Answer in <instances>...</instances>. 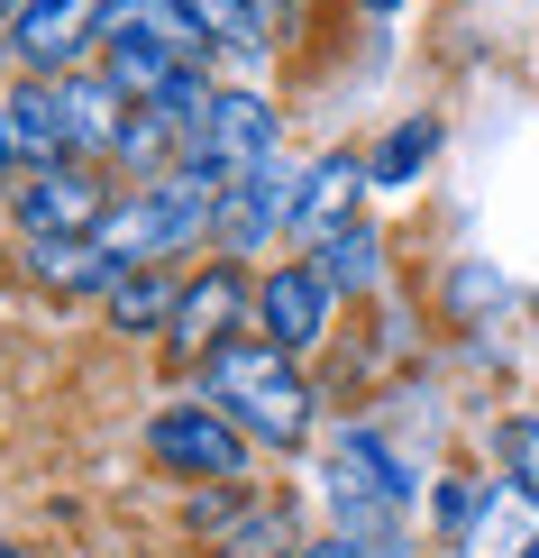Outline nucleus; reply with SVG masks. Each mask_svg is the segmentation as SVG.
Here are the masks:
<instances>
[{"instance_id":"nucleus-17","label":"nucleus","mask_w":539,"mask_h":558,"mask_svg":"<svg viewBox=\"0 0 539 558\" xmlns=\"http://www.w3.org/2000/svg\"><path fill=\"white\" fill-rule=\"evenodd\" d=\"M174 293H183V266H128L120 284L101 293V312H110L120 339H166L174 330Z\"/></svg>"},{"instance_id":"nucleus-6","label":"nucleus","mask_w":539,"mask_h":558,"mask_svg":"<svg viewBox=\"0 0 539 558\" xmlns=\"http://www.w3.org/2000/svg\"><path fill=\"white\" fill-rule=\"evenodd\" d=\"M101 19H110V0H28L0 28V64L37 74V83H64L83 64H101Z\"/></svg>"},{"instance_id":"nucleus-15","label":"nucleus","mask_w":539,"mask_h":558,"mask_svg":"<svg viewBox=\"0 0 539 558\" xmlns=\"http://www.w3.org/2000/svg\"><path fill=\"white\" fill-rule=\"evenodd\" d=\"M0 120H10L19 166H64V156H74V137H64V83L10 74V83H0Z\"/></svg>"},{"instance_id":"nucleus-5","label":"nucleus","mask_w":539,"mask_h":558,"mask_svg":"<svg viewBox=\"0 0 539 558\" xmlns=\"http://www.w3.org/2000/svg\"><path fill=\"white\" fill-rule=\"evenodd\" d=\"M256 330V266L238 257H201L193 275H183V293H174V330L166 348L183 366H201V357H220L229 339H247Z\"/></svg>"},{"instance_id":"nucleus-23","label":"nucleus","mask_w":539,"mask_h":558,"mask_svg":"<svg viewBox=\"0 0 539 558\" xmlns=\"http://www.w3.org/2000/svg\"><path fill=\"white\" fill-rule=\"evenodd\" d=\"M476 495H485V476H439V495H430V513H439V549H457V531L476 522Z\"/></svg>"},{"instance_id":"nucleus-4","label":"nucleus","mask_w":539,"mask_h":558,"mask_svg":"<svg viewBox=\"0 0 539 558\" xmlns=\"http://www.w3.org/2000/svg\"><path fill=\"white\" fill-rule=\"evenodd\" d=\"M193 64H210L201 28L174 10V0H110L101 19V74L128 92V101H156L174 74H193Z\"/></svg>"},{"instance_id":"nucleus-26","label":"nucleus","mask_w":539,"mask_h":558,"mask_svg":"<svg viewBox=\"0 0 539 558\" xmlns=\"http://www.w3.org/2000/svg\"><path fill=\"white\" fill-rule=\"evenodd\" d=\"M357 10H366V19H393V10H403V0H357Z\"/></svg>"},{"instance_id":"nucleus-14","label":"nucleus","mask_w":539,"mask_h":558,"mask_svg":"<svg viewBox=\"0 0 539 558\" xmlns=\"http://www.w3.org/2000/svg\"><path fill=\"white\" fill-rule=\"evenodd\" d=\"M128 92L101 74V64H83V74H64V137H74V166H110L120 156V129H128Z\"/></svg>"},{"instance_id":"nucleus-18","label":"nucleus","mask_w":539,"mask_h":558,"mask_svg":"<svg viewBox=\"0 0 539 558\" xmlns=\"http://www.w3.org/2000/svg\"><path fill=\"white\" fill-rule=\"evenodd\" d=\"M439 110H412V120H393L384 129V147L366 156V193H412L420 174H430V156H439Z\"/></svg>"},{"instance_id":"nucleus-7","label":"nucleus","mask_w":539,"mask_h":558,"mask_svg":"<svg viewBox=\"0 0 539 558\" xmlns=\"http://www.w3.org/2000/svg\"><path fill=\"white\" fill-rule=\"evenodd\" d=\"M0 202H10L19 239H91L120 193H110V166H74V156H64V166H28Z\"/></svg>"},{"instance_id":"nucleus-21","label":"nucleus","mask_w":539,"mask_h":558,"mask_svg":"<svg viewBox=\"0 0 539 558\" xmlns=\"http://www.w3.org/2000/svg\"><path fill=\"white\" fill-rule=\"evenodd\" d=\"M183 19L201 28V46L210 56H266V0H174Z\"/></svg>"},{"instance_id":"nucleus-22","label":"nucleus","mask_w":539,"mask_h":558,"mask_svg":"<svg viewBox=\"0 0 539 558\" xmlns=\"http://www.w3.org/2000/svg\"><path fill=\"white\" fill-rule=\"evenodd\" d=\"M494 468L539 495V412H503L494 422Z\"/></svg>"},{"instance_id":"nucleus-3","label":"nucleus","mask_w":539,"mask_h":558,"mask_svg":"<svg viewBox=\"0 0 539 558\" xmlns=\"http://www.w3.org/2000/svg\"><path fill=\"white\" fill-rule=\"evenodd\" d=\"M210 211H220V183L201 166H166L147 183H120V202H110V220L91 229L101 239L110 266H183L193 247H210Z\"/></svg>"},{"instance_id":"nucleus-10","label":"nucleus","mask_w":539,"mask_h":558,"mask_svg":"<svg viewBox=\"0 0 539 558\" xmlns=\"http://www.w3.org/2000/svg\"><path fill=\"white\" fill-rule=\"evenodd\" d=\"M330 320H339V293L320 284L311 257H274L256 275V339H274L284 357H311L330 339Z\"/></svg>"},{"instance_id":"nucleus-24","label":"nucleus","mask_w":539,"mask_h":558,"mask_svg":"<svg viewBox=\"0 0 539 558\" xmlns=\"http://www.w3.org/2000/svg\"><path fill=\"white\" fill-rule=\"evenodd\" d=\"M293 558H366V549H357V541H339V531H320V541H302Z\"/></svg>"},{"instance_id":"nucleus-16","label":"nucleus","mask_w":539,"mask_h":558,"mask_svg":"<svg viewBox=\"0 0 539 558\" xmlns=\"http://www.w3.org/2000/svg\"><path fill=\"white\" fill-rule=\"evenodd\" d=\"M19 275H28V284H46V293H64V302L120 284V266L101 257V239H19Z\"/></svg>"},{"instance_id":"nucleus-27","label":"nucleus","mask_w":539,"mask_h":558,"mask_svg":"<svg viewBox=\"0 0 539 558\" xmlns=\"http://www.w3.org/2000/svg\"><path fill=\"white\" fill-rule=\"evenodd\" d=\"M19 10H28V0H0V28H10V19H19Z\"/></svg>"},{"instance_id":"nucleus-1","label":"nucleus","mask_w":539,"mask_h":558,"mask_svg":"<svg viewBox=\"0 0 539 558\" xmlns=\"http://www.w3.org/2000/svg\"><path fill=\"white\" fill-rule=\"evenodd\" d=\"M193 376H201V403L247 430V449H302L311 422H320V393L302 376V357H284V348L256 339V330L229 339L220 357H201Z\"/></svg>"},{"instance_id":"nucleus-2","label":"nucleus","mask_w":539,"mask_h":558,"mask_svg":"<svg viewBox=\"0 0 539 558\" xmlns=\"http://www.w3.org/2000/svg\"><path fill=\"white\" fill-rule=\"evenodd\" d=\"M320 485H330V531H339V541H357L366 558H403L412 549V495H420V476L403 468V449H393L384 430L347 422L330 439Z\"/></svg>"},{"instance_id":"nucleus-8","label":"nucleus","mask_w":539,"mask_h":558,"mask_svg":"<svg viewBox=\"0 0 539 558\" xmlns=\"http://www.w3.org/2000/svg\"><path fill=\"white\" fill-rule=\"evenodd\" d=\"M147 458L166 476H183V485H247V458L256 449H247V430L229 422V412H210L193 393V403H166L147 422Z\"/></svg>"},{"instance_id":"nucleus-12","label":"nucleus","mask_w":539,"mask_h":558,"mask_svg":"<svg viewBox=\"0 0 539 558\" xmlns=\"http://www.w3.org/2000/svg\"><path fill=\"white\" fill-rule=\"evenodd\" d=\"M357 202H366V156H357V147L311 156V166L293 174V220H284V239L320 247L330 229H347V220H357Z\"/></svg>"},{"instance_id":"nucleus-25","label":"nucleus","mask_w":539,"mask_h":558,"mask_svg":"<svg viewBox=\"0 0 539 558\" xmlns=\"http://www.w3.org/2000/svg\"><path fill=\"white\" fill-rule=\"evenodd\" d=\"M19 174H28V166H19V147H10V120H0V193H10Z\"/></svg>"},{"instance_id":"nucleus-9","label":"nucleus","mask_w":539,"mask_h":558,"mask_svg":"<svg viewBox=\"0 0 539 558\" xmlns=\"http://www.w3.org/2000/svg\"><path fill=\"white\" fill-rule=\"evenodd\" d=\"M274 156H284V110H274L266 92H210L183 166H201L210 183H238L256 166H274Z\"/></svg>"},{"instance_id":"nucleus-20","label":"nucleus","mask_w":539,"mask_h":558,"mask_svg":"<svg viewBox=\"0 0 539 558\" xmlns=\"http://www.w3.org/2000/svg\"><path fill=\"white\" fill-rule=\"evenodd\" d=\"M302 549V513L293 495H247V513L210 541V558H293Z\"/></svg>"},{"instance_id":"nucleus-11","label":"nucleus","mask_w":539,"mask_h":558,"mask_svg":"<svg viewBox=\"0 0 539 558\" xmlns=\"http://www.w3.org/2000/svg\"><path fill=\"white\" fill-rule=\"evenodd\" d=\"M284 220H293V166L274 156V166H256V174H238V183H220V211H210V257L256 266L274 239H284Z\"/></svg>"},{"instance_id":"nucleus-19","label":"nucleus","mask_w":539,"mask_h":558,"mask_svg":"<svg viewBox=\"0 0 539 558\" xmlns=\"http://www.w3.org/2000/svg\"><path fill=\"white\" fill-rule=\"evenodd\" d=\"M311 266H320V284H330L339 302L375 293V284H384V229H375V220H347V229H330V239L311 247Z\"/></svg>"},{"instance_id":"nucleus-13","label":"nucleus","mask_w":539,"mask_h":558,"mask_svg":"<svg viewBox=\"0 0 539 558\" xmlns=\"http://www.w3.org/2000/svg\"><path fill=\"white\" fill-rule=\"evenodd\" d=\"M457 558H539V495L512 476H485L476 522L457 531Z\"/></svg>"}]
</instances>
